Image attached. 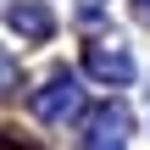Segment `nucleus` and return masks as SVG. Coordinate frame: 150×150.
Masks as SVG:
<instances>
[{"mask_svg": "<svg viewBox=\"0 0 150 150\" xmlns=\"http://www.w3.org/2000/svg\"><path fill=\"white\" fill-rule=\"evenodd\" d=\"M11 22H17V28H28V33H50V17H45V11H33V6H28V11L17 6V11H11Z\"/></svg>", "mask_w": 150, "mask_h": 150, "instance_id": "f03ea898", "label": "nucleus"}, {"mask_svg": "<svg viewBox=\"0 0 150 150\" xmlns=\"http://www.w3.org/2000/svg\"><path fill=\"white\" fill-rule=\"evenodd\" d=\"M89 67H95V72H106V78H128V72H134V67H128V56H106V50H95V56H89Z\"/></svg>", "mask_w": 150, "mask_h": 150, "instance_id": "f257e3e1", "label": "nucleus"}]
</instances>
